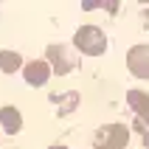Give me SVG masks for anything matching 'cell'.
Listing matches in <instances>:
<instances>
[{
  "mask_svg": "<svg viewBox=\"0 0 149 149\" xmlns=\"http://www.w3.org/2000/svg\"><path fill=\"white\" fill-rule=\"evenodd\" d=\"M0 124L6 127V132H17L23 127V118H20V113L14 107H3L0 110Z\"/></svg>",
  "mask_w": 149,
  "mask_h": 149,
  "instance_id": "6",
  "label": "cell"
},
{
  "mask_svg": "<svg viewBox=\"0 0 149 149\" xmlns=\"http://www.w3.org/2000/svg\"><path fill=\"white\" fill-rule=\"evenodd\" d=\"M127 65L138 79H149V48L146 45H135L127 54Z\"/></svg>",
  "mask_w": 149,
  "mask_h": 149,
  "instance_id": "3",
  "label": "cell"
},
{
  "mask_svg": "<svg viewBox=\"0 0 149 149\" xmlns=\"http://www.w3.org/2000/svg\"><path fill=\"white\" fill-rule=\"evenodd\" d=\"M48 73H51L48 62H28L25 65V82L28 84H45L48 82Z\"/></svg>",
  "mask_w": 149,
  "mask_h": 149,
  "instance_id": "4",
  "label": "cell"
},
{
  "mask_svg": "<svg viewBox=\"0 0 149 149\" xmlns=\"http://www.w3.org/2000/svg\"><path fill=\"white\" fill-rule=\"evenodd\" d=\"M99 141L104 149H124L127 141H130V132H127V127L113 124V127H104L99 132Z\"/></svg>",
  "mask_w": 149,
  "mask_h": 149,
  "instance_id": "2",
  "label": "cell"
},
{
  "mask_svg": "<svg viewBox=\"0 0 149 149\" xmlns=\"http://www.w3.org/2000/svg\"><path fill=\"white\" fill-rule=\"evenodd\" d=\"M20 62H23V59L17 56L14 51H3V54H0V70H6V73H14L17 68H20Z\"/></svg>",
  "mask_w": 149,
  "mask_h": 149,
  "instance_id": "8",
  "label": "cell"
},
{
  "mask_svg": "<svg viewBox=\"0 0 149 149\" xmlns=\"http://www.w3.org/2000/svg\"><path fill=\"white\" fill-rule=\"evenodd\" d=\"M76 48L82 54H90V56H99L101 51L107 48V40H104V31L96 28V25H84L76 31Z\"/></svg>",
  "mask_w": 149,
  "mask_h": 149,
  "instance_id": "1",
  "label": "cell"
},
{
  "mask_svg": "<svg viewBox=\"0 0 149 149\" xmlns=\"http://www.w3.org/2000/svg\"><path fill=\"white\" fill-rule=\"evenodd\" d=\"M51 149H65V146H51Z\"/></svg>",
  "mask_w": 149,
  "mask_h": 149,
  "instance_id": "9",
  "label": "cell"
},
{
  "mask_svg": "<svg viewBox=\"0 0 149 149\" xmlns=\"http://www.w3.org/2000/svg\"><path fill=\"white\" fill-rule=\"evenodd\" d=\"M127 101H130V107H132L143 121H149V96H146V93L130 90V93H127Z\"/></svg>",
  "mask_w": 149,
  "mask_h": 149,
  "instance_id": "5",
  "label": "cell"
},
{
  "mask_svg": "<svg viewBox=\"0 0 149 149\" xmlns=\"http://www.w3.org/2000/svg\"><path fill=\"white\" fill-rule=\"evenodd\" d=\"M48 56L54 59V70H56V73H68V70H70V59L65 56V51H62V48L51 45V48H48Z\"/></svg>",
  "mask_w": 149,
  "mask_h": 149,
  "instance_id": "7",
  "label": "cell"
}]
</instances>
